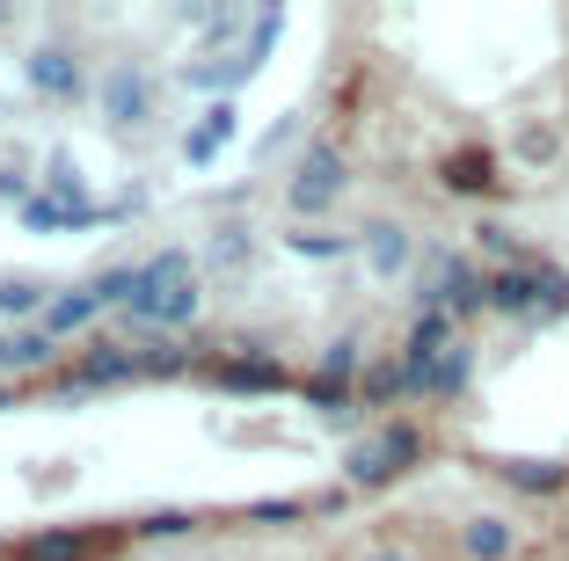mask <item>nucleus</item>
Wrapping results in <instances>:
<instances>
[{
	"instance_id": "obj_1",
	"label": "nucleus",
	"mask_w": 569,
	"mask_h": 561,
	"mask_svg": "<svg viewBox=\"0 0 569 561\" xmlns=\"http://www.w3.org/2000/svg\"><path fill=\"white\" fill-rule=\"evenodd\" d=\"M124 314H132V321H161V329H176V321L198 314V278H190V256H183V248H161L153 263L132 270Z\"/></svg>"
},
{
	"instance_id": "obj_2",
	"label": "nucleus",
	"mask_w": 569,
	"mask_h": 561,
	"mask_svg": "<svg viewBox=\"0 0 569 561\" xmlns=\"http://www.w3.org/2000/svg\"><path fill=\"white\" fill-rule=\"evenodd\" d=\"M423 452V430H409V423H387V430H372L366 445H351V460H343V474L358 481V489H380V481H395L409 460Z\"/></svg>"
},
{
	"instance_id": "obj_3",
	"label": "nucleus",
	"mask_w": 569,
	"mask_h": 561,
	"mask_svg": "<svg viewBox=\"0 0 569 561\" xmlns=\"http://www.w3.org/2000/svg\"><path fill=\"white\" fill-rule=\"evenodd\" d=\"M336 190H343V153L336 147H307L300 168H292V204H300V212H329Z\"/></svg>"
},
{
	"instance_id": "obj_4",
	"label": "nucleus",
	"mask_w": 569,
	"mask_h": 561,
	"mask_svg": "<svg viewBox=\"0 0 569 561\" xmlns=\"http://www.w3.org/2000/svg\"><path fill=\"white\" fill-rule=\"evenodd\" d=\"M540 292H548V263H540V256H526V263H503L497 278H489V307H503V314H526V321H540Z\"/></svg>"
},
{
	"instance_id": "obj_5",
	"label": "nucleus",
	"mask_w": 569,
	"mask_h": 561,
	"mask_svg": "<svg viewBox=\"0 0 569 561\" xmlns=\"http://www.w3.org/2000/svg\"><path fill=\"white\" fill-rule=\"evenodd\" d=\"M147 364H139V350L132 343H102V350H88L81 364H73V394L81 387H118V380H139Z\"/></svg>"
},
{
	"instance_id": "obj_6",
	"label": "nucleus",
	"mask_w": 569,
	"mask_h": 561,
	"mask_svg": "<svg viewBox=\"0 0 569 561\" xmlns=\"http://www.w3.org/2000/svg\"><path fill=\"white\" fill-rule=\"evenodd\" d=\"M153 110V88H147V73H110V81H102V117H110V124H139V117Z\"/></svg>"
},
{
	"instance_id": "obj_7",
	"label": "nucleus",
	"mask_w": 569,
	"mask_h": 561,
	"mask_svg": "<svg viewBox=\"0 0 569 561\" xmlns=\"http://www.w3.org/2000/svg\"><path fill=\"white\" fill-rule=\"evenodd\" d=\"M102 532H37V540L16 547V561H96Z\"/></svg>"
},
{
	"instance_id": "obj_8",
	"label": "nucleus",
	"mask_w": 569,
	"mask_h": 561,
	"mask_svg": "<svg viewBox=\"0 0 569 561\" xmlns=\"http://www.w3.org/2000/svg\"><path fill=\"white\" fill-rule=\"evenodd\" d=\"M30 81L44 88V96H81V59L73 51H59V44H44V51H30Z\"/></svg>"
},
{
	"instance_id": "obj_9",
	"label": "nucleus",
	"mask_w": 569,
	"mask_h": 561,
	"mask_svg": "<svg viewBox=\"0 0 569 561\" xmlns=\"http://www.w3.org/2000/svg\"><path fill=\"white\" fill-rule=\"evenodd\" d=\"M204 380H212V387H227V394H278V387H284V372H278L270 358H256V364H212Z\"/></svg>"
},
{
	"instance_id": "obj_10",
	"label": "nucleus",
	"mask_w": 569,
	"mask_h": 561,
	"mask_svg": "<svg viewBox=\"0 0 569 561\" xmlns=\"http://www.w3.org/2000/svg\"><path fill=\"white\" fill-rule=\"evenodd\" d=\"M102 299H96V284H81V292H51V307H44V335H73V329H88V314H96Z\"/></svg>"
},
{
	"instance_id": "obj_11",
	"label": "nucleus",
	"mask_w": 569,
	"mask_h": 561,
	"mask_svg": "<svg viewBox=\"0 0 569 561\" xmlns=\"http://www.w3.org/2000/svg\"><path fill=\"white\" fill-rule=\"evenodd\" d=\"M460 554L468 561H503L511 554V525H503V518H468V525H460Z\"/></svg>"
},
{
	"instance_id": "obj_12",
	"label": "nucleus",
	"mask_w": 569,
	"mask_h": 561,
	"mask_svg": "<svg viewBox=\"0 0 569 561\" xmlns=\"http://www.w3.org/2000/svg\"><path fill=\"white\" fill-rule=\"evenodd\" d=\"M227 132H234V110H227V102H219V110H212V117H204L198 132H190V139H183V161H190V168H204V161H212V153H219V147H227Z\"/></svg>"
},
{
	"instance_id": "obj_13",
	"label": "nucleus",
	"mask_w": 569,
	"mask_h": 561,
	"mask_svg": "<svg viewBox=\"0 0 569 561\" xmlns=\"http://www.w3.org/2000/svg\"><path fill=\"white\" fill-rule=\"evenodd\" d=\"M366 248H372V270H380V278H395V270L409 263V233L387 227V219H372V227H366Z\"/></svg>"
},
{
	"instance_id": "obj_14",
	"label": "nucleus",
	"mask_w": 569,
	"mask_h": 561,
	"mask_svg": "<svg viewBox=\"0 0 569 561\" xmlns=\"http://www.w3.org/2000/svg\"><path fill=\"white\" fill-rule=\"evenodd\" d=\"M30 307H51L44 284H30V278H8V284H0V314H30Z\"/></svg>"
},
{
	"instance_id": "obj_15",
	"label": "nucleus",
	"mask_w": 569,
	"mask_h": 561,
	"mask_svg": "<svg viewBox=\"0 0 569 561\" xmlns=\"http://www.w3.org/2000/svg\"><path fill=\"white\" fill-rule=\"evenodd\" d=\"M51 335H0V364H44Z\"/></svg>"
},
{
	"instance_id": "obj_16",
	"label": "nucleus",
	"mask_w": 569,
	"mask_h": 561,
	"mask_svg": "<svg viewBox=\"0 0 569 561\" xmlns=\"http://www.w3.org/2000/svg\"><path fill=\"white\" fill-rule=\"evenodd\" d=\"M446 182H460V190H489V161H482V153H452Z\"/></svg>"
},
{
	"instance_id": "obj_17",
	"label": "nucleus",
	"mask_w": 569,
	"mask_h": 561,
	"mask_svg": "<svg viewBox=\"0 0 569 561\" xmlns=\"http://www.w3.org/2000/svg\"><path fill=\"white\" fill-rule=\"evenodd\" d=\"M343 233H292V256H307V263H329V256H343Z\"/></svg>"
},
{
	"instance_id": "obj_18",
	"label": "nucleus",
	"mask_w": 569,
	"mask_h": 561,
	"mask_svg": "<svg viewBox=\"0 0 569 561\" xmlns=\"http://www.w3.org/2000/svg\"><path fill=\"white\" fill-rule=\"evenodd\" d=\"M503 474L519 481V489H533V495H548V489H555V481H562V467H533V460H511V467H503Z\"/></svg>"
},
{
	"instance_id": "obj_19",
	"label": "nucleus",
	"mask_w": 569,
	"mask_h": 561,
	"mask_svg": "<svg viewBox=\"0 0 569 561\" xmlns=\"http://www.w3.org/2000/svg\"><path fill=\"white\" fill-rule=\"evenodd\" d=\"M139 532H190V518H183V511H161V518H147Z\"/></svg>"
},
{
	"instance_id": "obj_20",
	"label": "nucleus",
	"mask_w": 569,
	"mask_h": 561,
	"mask_svg": "<svg viewBox=\"0 0 569 561\" xmlns=\"http://www.w3.org/2000/svg\"><path fill=\"white\" fill-rule=\"evenodd\" d=\"M241 248H249V241H241V227H227V233H219V263H241Z\"/></svg>"
},
{
	"instance_id": "obj_21",
	"label": "nucleus",
	"mask_w": 569,
	"mask_h": 561,
	"mask_svg": "<svg viewBox=\"0 0 569 561\" xmlns=\"http://www.w3.org/2000/svg\"><path fill=\"white\" fill-rule=\"evenodd\" d=\"M366 561H409V554H402V547H372Z\"/></svg>"
},
{
	"instance_id": "obj_22",
	"label": "nucleus",
	"mask_w": 569,
	"mask_h": 561,
	"mask_svg": "<svg viewBox=\"0 0 569 561\" xmlns=\"http://www.w3.org/2000/svg\"><path fill=\"white\" fill-rule=\"evenodd\" d=\"M0 409H8V387H0Z\"/></svg>"
},
{
	"instance_id": "obj_23",
	"label": "nucleus",
	"mask_w": 569,
	"mask_h": 561,
	"mask_svg": "<svg viewBox=\"0 0 569 561\" xmlns=\"http://www.w3.org/2000/svg\"><path fill=\"white\" fill-rule=\"evenodd\" d=\"M0 554H16V547H8V540H0Z\"/></svg>"
}]
</instances>
